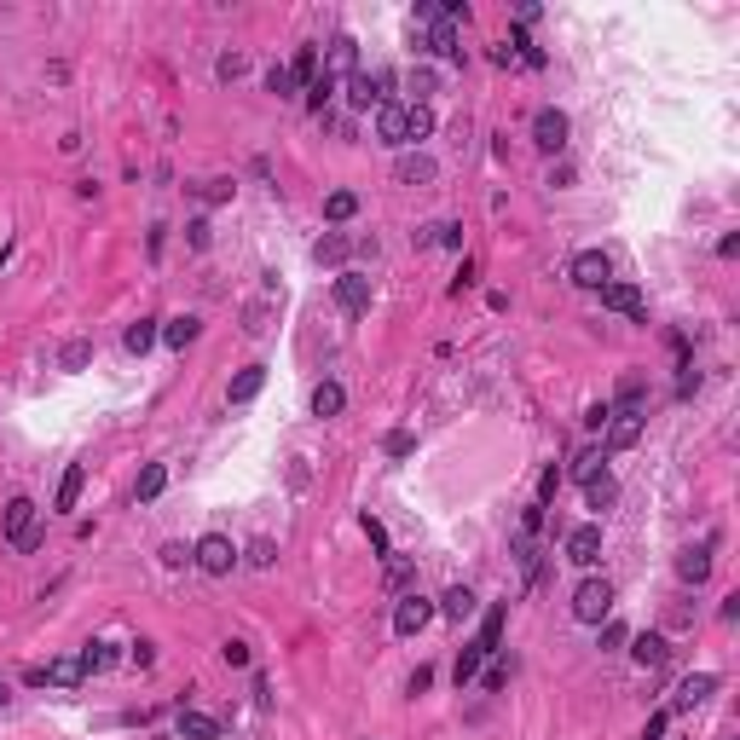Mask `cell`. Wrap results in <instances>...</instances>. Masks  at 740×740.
Instances as JSON below:
<instances>
[{"label": "cell", "instance_id": "6da1fadb", "mask_svg": "<svg viewBox=\"0 0 740 740\" xmlns=\"http://www.w3.org/2000/svg\"><path fill=\"white\" fill-rule=\"evenodd\" d=\"M6 544L18 549V556H29V549L41 544V509H35V498H12L6 503Z\"/></svg>", "mask_w": 740, "mask_h": 740}, {"label": "cell", "instance_id": "7a4b0ae2", "mask_svg": "<svg viewBox=\"0 0 740 740\" xmlns=\"http://www.w3.org/2000/svg\"><path fill=\"white\" fill-rule=\"evenodd\" d=\"M434 619H439V602L411 590V596H400V607H393V636H422Z\"/></svg>", "mask_w": 740, "mask_h": 740}, {"label": "cell", "instance_id": "3957f363", "mask_svg": "<svg viewBox=\"0 0 740 740\" xmlns=\"http://www.w3.org/2000/svg\"><path fill=\"white\" fill-rule=\"evenodd\" d=\"M573 619H578V625L613 619V585H607V578H585V585L573 590Z\"/></svg>", "mask_w": 740, "mask_h": 740}, {"label": "cell", "instance_id": "277c9868", "mask_svg": "<svg viewBox=\"0 0 740 740\" xmlns=\"http://www.w3.org/2000/svg\"><path fill=\"white\" fill-rule=\"evenodd\" d=\"M567 278H573L578 290H607L613 283V255L607 249H578V255L567 261Z\"/></svg>", "mask_w": 740, "mask_h": 740}, {"label": "cell", "instance_id": "5b68a950", "mask_svg": "<svg viewBox=\"0 0 740 740\" xmlns=\"http://www.w3.org/2000/svg\"><path fill=\"white\" fill-rule=\"evenodd\" d=\"M192 561H197L209 578H226L232 567H238V549H232V538H226V532H202V538L192 544Z\"/></svg>", "mask_w": 740, "mask_h": 740}, {"label": "cell", "instance_id": "8992f818", "mask_svg": "<svg viewBox=\"0 0 740 740\" xmlns=\"http://www.w3.org/2000/svg\"><path fill=\"white\" fill-rule=\"evenodd\" d=\"M642 422H648L642 405H613V417H607V446H602V451H631L636 439H642Z\"/></svg>", "mask_w": 740, "mask_h": 740}, {"label": "cell", "instance_id": "52a82bcc", "mask_svg": "<svg viewBox=\"0 0 740 740\" xmlns=\"http://www.w3.org/2000/svg\"><path fill=\"white\" fill-rule=\"evenodd\" d=\"M561 556L573 561V567H596V561H602V521L573 527V532H567V544H561Z\"/></svg>", "mask_w": 740, "mask_h": 740}, {"label": "cell", "instance_id": "ba28073f", "mask_svg": "<svg viewBox=\"0 0 740 740\" xmlns=\"http://www.w3.org/2000/svg\"><path fill=\"white\" fill-rule=\"evenodd\" d=\"M567 133H573V122H567V110L544 104L538 116H532V145H538V151H561V145H567Z\"/></svg>", "mask_w": 740, "mask_h": 740}, {"label": "cell", "instance_id": "9c48e42d", "mask_svg": "<svg viewBox=\"0 0 740 740\" xmlns=\"http://www.w3.org/2000/svg\"><path fill=\"white\" fill-rule=\"evenodd\" d=\"M705 695H717V671H695V676H683V683L671 688V705H666V712H671V717H676V712H695Z\"/></svg>", "mask_w": 740, "mask_h": 740}, {"label": "cell", "instance_id": "30bf717a", "mask_svg": "<svg viewBox=\"0 0 740 740\" xmlns=\"http://www.w3.org/2000/svg\"><path fill=\"white\" fill-rule=\"evenodd\" d=\"M336 307L348 312V319L370 312V278H365V272H341V278H336Z\"/></svg>", "mask_w": 740, "mask_h": 740}, {"label": "cell", "instance_id": "8fae6325", "mask_svg": "<svg viewBox=\"0 0 740 740\" xmlns=\"http://www.w3.org/2000/svg\"><path fill=\"white\" fill-rule=\"evenodd\" d=\"M382 87H388V75H370V70H353L348 75V104L353 110H382Z\"/></svg>", "mask_w": 740, "mask_h": 740}, {"label": "cell", "instance_id": "7c38bea8", "mask_svg": "<svg viewBox=\"0 0 740 740\" xmlns=\"http://www.w3.org/2000/svg\"><path fill=\"white\" fill-rule=\"evenodd\" d=\"M596 295H602L607 312H625V319H648V307H642V290H636V283H607V290H596Z\"/></svg>", "mask_w": 740, "mask_h": 740}, {"label": "cell", "instance_id": "4fadbf2b", "mask_svg": "<svg viewBox=\"0 0 740 740\" xmlns=\"http://www.w3.org/2000/svg\"><path fill=\"white\" fill-rule=\"evenodd\" d=\"M439 12H446V6H439ZM417 46H422V53H434V58H463V46H458V24H451V18H434V29H429V35H422Z\"/></svg>", "mask_w": 740, "mask_h": 740}, {"label": "cell", "instance_id": "5bb4252c", "mask_svg": "<svg viewBox=\"0 0 740 740\" xmlns=\"http://www.w3.org/2000/svg\"><path fill=\"white\" fill-rule=\"evenodd\" d=\"M319 64H324V75H353V70H359V41H353V35H336V41L324 46Z\"/></svg>", "mask_w": 740, "mask_h": 740}, {"label": "cell", "instance_id": "9a60e30c", "mask_svg": "<svg viewBox=\"0 0 740 740\" xmlns=\"http://www.w3.org/2000/svg\"><path fill=\"white\" fill-rule=\"evenodd\" d=\"M631 659L642 671H666V659H671V642L659 636V631H648V636H631Z\"/></svg>", "mask_w": 740, "mask_h": 740}, {"label": "cell", "instance_id": "2e32d148", "mask_svg": "<svg viewBox=\"0 0 740 740\" xmlns=\"http://www.w3.org/2000/svg\"><path fill=\"white\" fill-rule=\"evenodd\" d=\"M712 544H717V538H705L700 549H683V556H676V573H683V585H705V578H712Z\"/></svg>", "mask_w": 740, "mask_h": 740}, {"label": "cell", "instance_id": "e0dca14e", "mask_svg": "<svg viewBox=\"0 0 740 740\" xmlns=\"http://www.w3.org/2000/svg\"><path fill=\"white\" fill-rule=\"evenodd\" d=\"M434 174H439L434 156H422V151H405L400 163H393V180H400V185H429Z\"/></svg>", "mask_w": 740, "mask_h": 740}, {"label": "cell", "instance_id": "ac0fdd59", "mask_svg": "<svg viewBox=\"0 0 740 740\" xmlns=\"http://www.w3.org/2000/svg\"><path fill=\"white\" fill-rule=\"evenodd\" d=\"M405 110L411 104H382L376 110V139H382V145H411V139H405Z\"/></svg>", "mask_w": 740, "mask_h": 740}, {"label": "cell", "instance_id": "d6986e66", "mask_svg": "<svg viewBox=\"0 0 740 740\" xmlns=\"http://www.w3.org/2000/svg\"><path fill=\"white\" fill-rule=\"evenodd\" d=\"M261 388H266V365H243L238 376H232L226 400H232V405H249V400H261Z\"/></svg>", "mask_w": 740, "mask_h": 740}, {"label": "cell", "instance_id": "ffe728a7", "mask_svg": "<svg viewBox=\"0 0 740 740\" xmlns=\"http://www.w3.org/2000/svg\"><path fill=\"white\" fill-rule=\"evenodd\" d=\"M197 336H202V319H197V312H180V319H168V324H163V341H168L174 353H185Z\"/></svg>", "mask_w": 740, "mask_h": 740}, {"label": "cell", "instance_id": "44dd1931", "mask_svg": "<svg viewBox=\"0 0 740 740\" xmlns=\"http://www.w3.org/2000/svg\"><path fill=\"white\" fill-rule=\"evenodd\" d=\"M348 255H353V238H348V232H324V238L312 243V261H319V266H341Z\"/></svg>", "mask_w": 740, "mask_h": 740}, {"label": "cell", "instance_id": "7402d4cb", "mask_svg": "<svg viewBox=\"0 0 740 740\" xmlns=\"http://www.w3.org/2000/svg\"><path fill=\"white\" fill-rule=\"evenodd\" d=\"M82 486H87V469H82V463H70V469H64V480H58V492H53V509H58V515H70V509H75V498H82Z\"/></svg>", "mask_w": 740, "mask_h": 740}, {"label": "cell", "instance_id": "603a6c76", "mask_svg": "<svg viewBox=\"0 0 740 740\" xmlns=\"http://www.w3.org/2000/svg\"><path fill=\"white\" fill-rule=\"evenodd\" d=\"M503 625H509V602H492V613H486V619H480V648H486V659H492L498 654V642H503Z\"/></svg>", "mask_w": 740, "mask_h": 740}, {"label": "cell", "instance_id": "cb8c5ba5", "mask_svg": "<svg viewBox=\"0 0 740 740\" xmlns=\"http://www.w3.org/2000/svg\"><path fill=\"white\" fill-rule=\"evenodd\" d=\"M439 613H446L451 625H463V619H475V590L469 585H451L446 596H439Z\"/></svg>", "mask_w": 740, "mask_h": 740}, {"label": "cell", "instance_id": "d4e9b609", "mask_svg": "<svg viewBox=\"0 0 740 740\" xmlns=\"http://www.w3.org/2000/svg\"><path fill=\"white\" fill-rule=\"evenodd\" d=\"M602 463H607V451H602V446H578V458H573V469H567L561 480H578V486H585V480L602 475Z\"/></svg>", "mask_w": 740, "mask_h": 740}, {"label": "cell", "instance_id": "484cf974", "mask_svg": "<svg viewBox=\"0 0 740 740\" xmlns=\"http://www.w3.org/2000/svg\"><path fill=\"white\" fill-rule=\"evenodd\" d=\"M174 729H180V740H220V723L209 712H180Z\"/></svg>", "mask_w": 740, "mask_h": 740}, {"label": "cell", "instance_id": "4316f807", "mask_svg": "<svg viewBox=\"0 0 740 740\" xmlns=\"http://www.w3.org/2000/svg\"><path fill=\"white\" fill-rule=\"evenodd\" d=\"M283 70H290V82L295 87H312V82H319V46H295V64H283Z\"/></svg>", "mask_w": 740, "mask_h": 740}, {"label": "cell", "instance_id": "83f0119b", "mask_svg": "<svg viewBox=\"0 0 740 740\" xmlns=\"http://www.w3.org/2000/svg\"><path fill=\"white\" fill-rule=\"evenodd\" d=\"M341 405H348V388L341 382H319L312 388V417H341Z\"/></svg>", "mask_w": 740, "mask_h": 740}, {"label": "cell", "instance_id": "f1b7e54d", "mask_svg": "<svg viewBox=\"0 0 740 740\" xmlns=\"http://www.w3.org/2000/svg\"><path fill=\"white\" fill-rule=\"evenodd\" d=\"M613 498H619V480H613L607 469L596 480H585V503H590V509H613Z\"/></svg>", "mask_w": 740, "mask_h": 740}, {"label": "cell", "instance_id": "f546056e", "mask_svg": "<svg viewBox=\"0 0 740 740\" xmlns=\"http://www.w3.org/2000/svg\"><path fill=\"white\" fill-rule=\"evenodd\" d=\"M82 676H87L82 654H75V659H53V666H46V683H58V688H82Z\"/></svg>", "mask_w": 740, "mask_h": 740}, {"label": "cell", "instance_id": "4dcf8cb0", "mask_svg": "<svg viewBox=\"0 0 740 740\" xmlns=\"http://www.w3.org/2000/svg\"><path fill=\"white\" fill-rule=\"evenodd\" d=\"M163 486H168V469H163V463H145V469H139L133 498H139V503H151V498H163Z\"/></svg>", "mask_w": 740, "mask_h": 740}, {"label": "cell", "instance_id": "1f68e13d", "mask_svg": "<svg viewBox=\"0 0 740 740\" xmlns=\"http://www.w3.org/2000/svg\"><path fill=\"white\" fill-rule=\"evenodd\" d=\"M116 642H87V648H82V666H87V676H99V671H110V666H116Z\"/></svg>", "mask_w": 740, "mask_h": 740}, {"label": "cell", "instance_id": "d6a6232c", "mask_svg": "<svg viewBox=\"0 0 740 740\" xmlns=\"http://www.w3.org/2000/svg\"><path fill=\"white\" fill-rule=\"evenodd\" d=\"M480 666H486V648H480V642H469V648L458 654V671H451V676H458V688H469V683H475V676H480Z\"/></svg>", "mask_w": 740, "mask_h": 740}, {"label": "cell", "instance_id": "836d02e7", "mask_svg": "<svg viewBox=\"0 0 740 740\" xmlns=\"http://www.w3.org/2000/svg\"><path fill=\"white\" fill-rule=\"evenodd\" d=\"M359 214V197L353 192H330L324 197V220H330V226H341V220H353Z\"/></svg>", "mask_w": 740, "mask_h": 740}, {"label": "cell", "instance_id": "e575fe53", "mask_svg": "<svg viewBox=\"0 0 740 740\" xmlns=\"http://www.w3.org/2000/svg\"><path fill=\"white\" fill-rule=\"evenodd\" d=\"M429 133H434V110L429 104H411V110H405V139L417 145V139H429Z\"/></svg>", "mask_w": 740, "mask_h": 740}, {"label": "cell", "instance_id": "d590c367", "mask_svg": "<svg viewBox=\"0 0 740 740\" xmlns=\"http://www.w3.org/2000/svg\"><path fill=\"white\" fill-rule=\"evenodd\" d=\"M156 336H163V330H156V319H139L122 341H128V353H151V348H156Z\"/></svg>", "mask_w": 740, "mask_h": 740}, {"label": "cell", "instance_id": "8d00e7d4", "mask_svg": "<svg viewBox=\"0 0 740 740\" xmlns=\"http://www.w3.org/2000/svg\"><path fill=\"white\" fill-rule=\"evenodd\" d=\"M642 400H648V376H625V382H619V400H613V405H642Z\"/></svg>", "mask_w": 740, "mask_h": 740}, {"label": "cell", "instance_id": "74e56055", "mask_svg": "<svg viewBox=\"0 0 740 740\" xmlns=\"http://www.w3.org/2000/svg\"><path fill=\"white\" fill-rule=\"evenodd\" d=\"M330 99H336V75H324V70H319V82L307 87V104H312V110H324Z\"/></svg>", "mask_w": 740, "mask_h": 740}, {"label": "cell", "instance_id": "f35d334b", "mask_svg": "<svg viewBox=\"0 0 740 740\" xmlns=\"http://www.w3.org/2000/svg\"><path fill=\"white\" fill-rule=\"evenodd\" d=\"M192 192H197L202 202H232V192H238V185H232V180H202V185H192Z\"/></svg>", "mask_w": 740, "mask_h": 740}, {"label": "cell", "instance_id": "ab89813d", "mask_svg": "<svg viewBox=\"0 0 740 740\" xmlns=\"http://www.w3.org/2000/svg\"><path fill=\"white\" fill-rule=\"evenodd\" d=\"M625 642H631V631H625L619 619H602V654H619Z\"/></svg>", "mask_w": 740, "mask_h": 740}, {"label": "cell", "instance_id": "60d3db41", "mask_svg": "<svg viewBox=\"0 0 740 740\" xmlns=\"http://www.w3.org/2000/svg\"><path fill=\"white\" fill-rule=\"evenodd\" d=\"M556 492H561V469H544V475H538V509H549Z\"/></svg>", "mask_w": 740, "mask_h": 740}, {"label": "cell", "instance_id": "b9f144b4", "mask_svg": "<svg viewBox=\"0 0 740 740\" xmlns=\"http://www.w3.org/2000/svg\"><path fill=\"white\" fill-rule=\"evenodd\" d=\"M266 93H278V99H290V93H295V82H290V70H283V64L266 70Z\"/></svg>", "mask_w": 740, "mask_h": 740}, {"label": "cell", "instance_id": "7bdbcfd3", "mask_svg": "<svg viewBox=\"0 0 740 740\" xmlns=\"http://www.w3.org/2000/svg\"><path fill=\"white\" fill-rule=\"evenodd\" d=\"M87 359H93V348H87V341H70V348L58 353V365H64V370H82Z\"/></svg>", "mask_w": 740, "mask_h": 740}, {"label": "cell", "instance_id": "ee69618b", "mask_svg": "<svg viewBox=\"0 0 740 740\" xmlns=\"http://www.w3.org/2000/svg\"><path fill=\"white\" fill-rule=\"evenodd\" d=\"M266 312H272V301H249V312H243V330H249V336H261V330H266Z\"/></svg>", "mask_w": 740, "mask_h": 740}, {"label": "cell", "instance_id": "f6af8a7d", "mask_svg": "<svg viewBox=\"0 0 740 740\" xmlns=\"http://www.w3.org/2000/svg\"><path fill=\"white\" fill-rule=\"evenodd\" d=\"M214 70H220V82H238V75L249 70V58H243V53H226V58H220Z\"/></svg>", "mask_w": 740, "mask_h": 740}, {"label": "cell", "instance_id": "bcb514c9", "mask_svg": "<svg viewBox=\"0 0 740 740\" xmlns=\"http://www.w3.org/2000/svg\"><path fill=\"white\" fill-rule=\"evenodd\" d=\"M434 87H439V82H434V70H417V75H411V93H417V104H429V99H434Z\"/></svg>", "mask_w": 740, "mask_h": 740}, {"label": "cell", "instance_id": "7dc6e473", "mask_svg": "<svg viewBox=\"0 0 740 740\" xmlns=\"http://www.w3.org/2000/svg\"><path fill=\"white\" fill-rule=\"evenodd\" d=\"M220 659H226V666H249V659H255V654H249V642H238V636H232L226 648H220Z\"/></svg>", "mask_w": 740, "mask_h": 740}, {"label": "cell", "instance_id": "c3c4849f", "mask_svg": "<svg viewBox=\"0 0 740 740\" xmlns=\"http://www.w3.org/2000/svg\"><path fill=\"white\" fill-rule=\"evenodd\" d=\"M249 561H255V567H272V561H278L272 538H255V544H249Z\"/></svg>", "mask_w": 740, "mask_h": 740}, {"label": "cell", "instance_id": "681fc988", "mask_svg": "<svg viewBox=\"0 0 740 740\" xmlns=\"http://www.w3.org/2000/svg\"><path fill=\"white\" fill-rule=\"evenodd\" d=\"M365 538H370V544H376V549H382V556H388V527L376 521V515H365Z\"/></svg>", "mask_w": 740, "mask_h": 740}, {"label": "cell", "instance_id": "f907efd6", "mask_svg": "<svg viewBox=\"0 0 740 740\" xmlns=\"http://www.w3.org/2000/svg\"><path fill=\"white\" fill-rule=\"evenodd\" d=\"M666 729H671V712H654L648 729H642V740H666Z\"/></svg>", "mask_w": 740, "mask_h": 740}, {"label": "cell", "instance_id": "816d5d0a", "mask_svg": "<svg viewBox=\"0 0 740 740\" xmlns=\"http://www.w3.org/2000/svg\"><path fill=\"white\" fill-rule=\"evenodd\" d=\"M607 417H613V405L602 400V405H590V411H585V429H607Z\"/></svg>", "mask_w": 740, "mask_h": 740}, {"label": "cell", "instance_id": "f5cc1de1", "mask_svg": "<svg viewBox=\"0 0 740 740\" xmlns=\"http://www.w3.org/2000/svg\"><path fill=\"white\" fill-rule=\"evenodd\" d=\"M151 659H156V648H151V642H133V648H128V666H139V671H145Z\"/></svg>", "mask_w": 740, "mask_h": 740}, {"label": "cell", "instance_id": "db71d44e", "mask_svg": "<svg viewBox=\"0 0 740 740\" xmlns=\"http://www.w3.org/2000/svg\"><path fill=\"white\" fill-rule=\"evenodd\" d=\"M185 561H192V549H185V544H163V567H185Z\"/></svg>", "mask_w": 740, "mask_h": 740}, {"label": "cell", "instance_id": "11a10c76", "mask_svg": "<svg viewBox=\"0 0 740 740\" xmlns=\"http://www.w3.org/2000/svg\"><path fill=\"white\" fill-rule=\"evenodd\" d=\"M185 238H192V249H209V220H192V226H185Z\"/></svg>", "mask_w": 740, "mask_h": 740}, {"label": "cell", "instance_id": "9f6ffc18", "mask_svg": "<svg viewBox=\"0 0 740 740\" xmlns=\"http://www.w3.org/2000/svg\"><path fill=\"white\" fill-rule=\"evenodd\" d=\"M439 243H446V249H463V226H451V220H439Z\"/></svg>", "mask_w": 740, "mask_h": 740}, {"label": "cell", "instance_id": "6f0895ef", "mask_svg": "<svg viewBox=\"0 0 740 740\" xmlns=\"http://www.w3.org/2000/svg\"><path fill=\"white\" fill-rule=\"evenodd\" d=\"M429 683H434V666H417L411 671V695H429Z\"/></svg>", "mask_w": 740, "mask_h": 740}, {"label": "cell", "instance_id": "680465c9", "mask_svg": "<svg viewBox=\"0 0 740 740\" xmlns=\"http://www.w3.org/2000/svg\"><path fill=\"white\" fill-rule=\"evenodd\" d=\"M503 683H509V666H503V659H498V666H492V671H486V688H492V695H498V688H503Z\"/></svg>", "mask_w": 740, "mask_h": 740}, {"label": "cell", "instance_id": "91938a15", "mask_svg": "<svg viewBox=\"0 0 740 740\" xmlns=\"http://www.w3.org/2000/svg\"><path fill=\"white\" fill-rule=\"evenodd\" d=\"M411 451V434H388V458H405Z\"/></svg>", "mask_w": 740, "mask_h": 740}, {"label": "cell", "instance_id": "94428289", "mask_svg": "<svg viewBox=\"0 0 740 740\" xmlns=\"http://www.w3.org/2000/svg\"><path fill=\"white\" fill-rule=\"evenodd\" d=\"M6 700H12V688H6V683H0V712H6Z\"/></svg>", "mask_w": 740, "mask_h": 740}]
</instances>
